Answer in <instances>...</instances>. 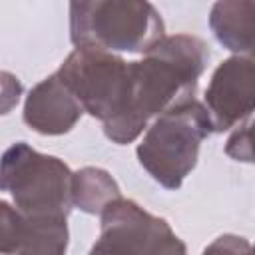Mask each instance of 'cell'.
Wrapping results in <instances>:
<instances>
[{"label":"cell","instance_id":"obj_10","mask_svg":"<svg viewBox=\"0 0 255 255\" xmlns=\"http://www.w3.org/2000/svg\"><path fill=\"white\" fill-rule=\"evenodd\" d=\"M122 197L116 179L102 167H84L72 177V205L100 215L106 205Z\"/></svg>","mask_w":255,"mask_h":255},{"label":"cell","instance_id":"obj_8","mask_svg":"<svg viewBox=\"0 0 255 255\" xmlns=\"http://www.w3.org/2000/svg\"><path fill=\"white\" fill-rule=\"evenodd\" d=\"M84 110L80 102L72 96L58 74L44 78L36 84L24 102V122L30 129L42 135H62L68 133Z\"/></svg>","mask_w":255,"mask_h":255},{"label":"cell","instance_id":"obj_6","mask_svg":"<svg viewBox=\"0 0 255 255\" xmlns=\"http://www.w3.org/2000/svg\"><path fill=\"white\" fill-rule=\"evenodd\" d=\"M90 255H187V247L163 217L118 197L100 213V237Z\"/></svg>","mask_w":255,"mask_h":255},{"label":"cell","instance_id":"obj_11","mask_svg":"<svg viewBox=\"0 0 255 255\" xmlns=\"http://www.w3.org/2000/svg\"><path fill=\"white\" fill-rule=\"evenodd\" d=\"M66 217H26V233L16 255H66Z\"/></svg>","mask_w":255,"mask_h":255},{"label":"cell","instance_id":"obj_3","mask_svg":"<svg viewBox=\"0 0 255 255\" xmlns=\"http://www.w3.org/2000/svg\"><path fill=\"white\" fill-rule=\"evenodd\" d=\"M211 131L207 110L191 98L169 108L145 128L137 143V159L161 187L177 189L195 167L199 145Z\"/></svg>","mask_w":255,"mask_h":255},{"label":"cell","instance_id":"obj_13","mask_svg":"<svg viewBox=\"0 0 255 255\" xmlns=\"http://www.w3.org/2000/svg\"><path fill=\"white\" fill-rule=\"evenodd\" d=\"M225 153L233 157L235 161H245L251 163L253 151H251V118L235 126L233 133L229 135L225 143Z\"/></svg>","mask_w":255,"mask_h":255},{"label":"cell","instance_id":"obj_7","mask_svg":"<svg viewBox=\"0 0 255 255\" xmlns=\"http://www.w3.org/2000/svg\"><path fill=\"white\" fill-rule=\"evenodd\" d=\"M255 102V64L251 56H231L211 74L203 96L211 129L227 131L251 118Z\"/></svg>","mask_w":255,"mask_h":255},{"label":"cell","instance_id":"obj_1","mask_svg":"<svg viewBox=\"0 0 255 255\" xmlns=\"http://www.w3.org/2000/svg\"><path fill=\"white\" fill-rule=\"evenodd\" d=\"M209 62V46L191 34L163 36L143 54L129 62V98L126 112L104 133L118 145L135 141L149 120L193 98L197 80Z\"/></svg>","mask_w":255,"mask_h":255},{"label":"cell","instance_id":"obj_2","mask_svg":"<svg viewBox=\"0 0 255 255\" xmlns=\"http://www.w3.org/2000/svg\"><path fill=\"white\" fill-rule=\"evenodd\" d=\"M163 36V20L149 2L96 0L70 4V40L76 48L145 54Z\"/></svg>","mask_w":255,"mask_h":255},{"label":"cell","instance_id":"obj_5","mask_svg":"<svg viewBox=\"0 0 255 255\" xmlns=\"http://www.w3.org/2000/svg\"><path fill=\"white\" fill-rule=\"evenodd\" d=\"M82 110L104 126L116 122L129 98V62L98 48H74L56 72Z\"/></svg>","mask_w":255,"mask_h":255},{"label":"cell","instance_id":"obj_4","mask_svg":"<svg viewBox=\"0 0 255 255\" xmlns=\"http://www.w3.org/2000/svg\"><path fill=\"white\" fill-rule=\"evenodd\" d=\"M72 169L26 141L12 143L0 157V191H8L26 217H68L72 211Z\"/></svg>","mask_w":255,"mask_h":255},{"label":"cell","instance_id":"obj_15","mask_svg":"<svg viewBox=\"0 0 255 255\" xmlns=\"http://www.w3.org/2000/svg\"><path fill=\"white\" fill-rule=\"evenodd\" d=\"M22 98V82L12 72L0 70V116L10 114Z\"/></svg>","mask_w":255,"mask_h":255},{"label":"cell","instance_id":"obj_9","mask_svg":"<svg viewBox=\"0 0 255 255\" xmlns=\"http://www.w3.org/2000/svg\"><path fill=\"white\" fill-rule=\"evenodd\" d=\"M253 14L251 0L215 2L209 12V28L217 42L233 56H251L253 52Z\"/></svg>","mask_w":255,"mask_h":255},{"label":"cell","instance_id":"obj_14","mask_svg":"<svg viewBox=\"0 0 255 255\" xmlns=\"http://www.w3.org/2000/svg\"><path fill=\"white\" fill-rule=\"evenodd\" d=\"M201 255H251V243L241 235L225 233L215 237Z\"/></svg>","mask_w":255,"mask_h":255},{"label":"cell","instance_id":"obj_12","mask_svg":"<svg viewBox=\"0 0 255 255\" xmlns=\"http://www.w3.org/2000/svg\"><path fill=\"white\" fill-rule=\"evenodd\" d=\"M26 233V215L0 199V255H16Z\"/></svg>","mask_w":255,"mask_h":255}]
</instances>
